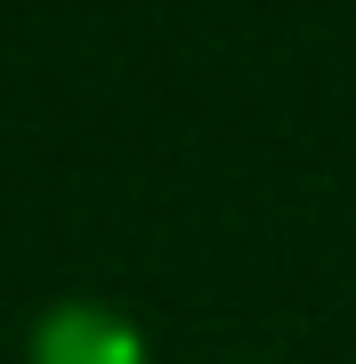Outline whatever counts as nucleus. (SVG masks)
I'll return each mask as SVG.
<instances>
[{"instance_id": "obj_1", "label": "nucleus", "mask_w": 356, "mask_h": 364, "mask_svg": "<svg viewBox=\"0 0 356 364\" xmlns=\"http://www.w3.org/2000/svg\"><path fill=\"white\" fill-rule=\"evenodd\" d=\"M33 364H146V332L114 299H57V308L33 316V340H25Z\"/></svg>"}]
</instances>
